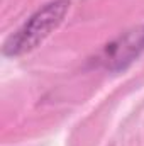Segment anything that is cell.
<instances>
[{
    "instance_id": "7a4b0ae2",
    "label": "cell",
    "mask_w": 144,
    "mask_h": 146,
    "mask_svg": "<svg viewBox=\"0 0 144 146\" xmlns=\"http://www.w3.org/2000/svg\"><path fill=\"white\" fill-rule=\"evenodd\" d=\"M144 51V26L132 27L124 34L105 44V48L98 53L97 63L98 66L108 72L126 70L134 60H137Z\"/></svg>"
},
{
    "instance_id": "6da1fadb",
    "label": "cell",
    "mask_w": 144,
    "mask_h": 146,
    "mask_svg": "<svg viewBox=\"0 0 144 146\" xmlns=\"http://www.w3.org/2000/svg\"><path fill=\"white\" fill-rule=\"evenodd\" d=\"M68 0H53L34 12L24 26L14 33L3 44L5 56H20L36 49L65 19L68 12Z\"/></svg>"
}]
</instances>
